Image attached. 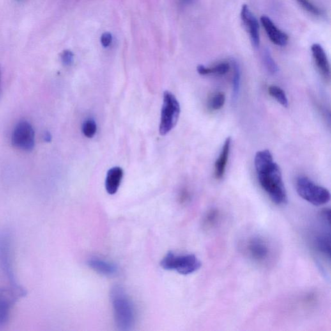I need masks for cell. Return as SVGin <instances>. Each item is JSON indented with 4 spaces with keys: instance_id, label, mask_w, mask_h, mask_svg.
<instances>
[{
    "instance_id": "obj_1",
    "label": "cell",
    "mask_w": 331,
    "mask_h": 331,
    "mask_svg": "<svg viewBox=\"0 0 331 331\" xmlns=\"http://www.w3.org/2000/svg\"><path fill=\"white\" fill-rule=\"evenodd\" d=\"M254 165L261 188L278 205H284L288 201L287 191L283 181L281 170L268 149L257 151Z\"/></svg>"
},
{
    "instance_id": "obj_2",
    "label": "cell",
    "mask_w": 331,
    "mask_h": 331,
    "mask_svg": "<svg viewBox=\"0 0 331 331\" xmlns=\"http://www.w3.org/2000/svg\"><path fill=\"white\" fill-rule=\"evenodd\" d=\"M110 298L117 327L121 330L132 329L135 324V312L132 300L125 289L118 285L113 287Z\"/></svg>"
},
{
    "instance_id": "obj_3",
    "label": "cell",
    "mask_w": 331,
    "mask_h": 331,
    "mask_svg": "<svg viewBox=\"0 0 331 331\" xmlns=\"http://www.w3.org/2000/svg\"><path fill=\"white\" fill-rule=\"evenodd\" d=\"M243 248L250 260L261 265H268L272 261L274 256L272 243L261 236L249 237L243 243Z\"/></svg>"
},
{
    "instance_id": "obj_4",
    "label": "cell",
    "mask_w": 331,
    "mask_h": 331,
    "mask_svg": "<svg viewBox=\"0 0 331 331\" xmlns=\"http://www.w3.org/2000/svg\"><path fill=\"white\" fill-rule=\"evenodd\" d=\"M296 188L302 199L313 205L322 206L330 201L329 191L323 186L316 185L307 177H298L296 181Z\"/></svg>"
},
{
    "instance_id": "obj_5",
    "label": "cell",
    "mask_w": 331,
    "mask_h": 331,
    "mask_svg": "<svg viewBox=\"0 0 331 331\" xmlns=\"http://www.w3.org/2000/svg\"><path fill=\"white\" fill-rule=\"evenodd\" d=\"M201 262L194 254L176 255L169 252L163 257L160 266L164 270H174L183 275L192 274L201 267Z\"/></svg>"
},
{
    "instance_id": "obj_6",
    "label": "cell",
    "mask_w": 331,
    "mask_h": 331,
    "mask_svg": "<svg viewBox=\"0 0 331 331\" xmlns=\"http://www.w3.org/2000/svg\"><path fill=\"white\" fill-rule=\"evenodd\" d=\"M180 112V104L176 96L169 91H165L163 96L159 126L160 135H167L175 127L178 123Z\"/></svg>"
},
{
    "instance_id": "obj_7",
    "label": "cell",
    "mask_w": 331,
    "mask_h": 331,
    "mask_svg": "<svg viewBox=\"0 0 331 331\" xmlns=\"http://www.w3.org/2000/svg\"><path fill=\"white\" fill-rule=\"evenodd\" d=\"M0 267L8 278L11 288L23 289L16 280L11 257V237L6 231L0 233Z\"/></svg>"
},
{
    "instance_id": "obj_8",
    "label": "cell",
    "mask_w": 331,
    "mask_h": 331,
    "mask_svg": "<svg viewBox=\"0 0 331 331\" xmlns=\"http://www.w3.org/2000/svg\"><path fill=\"white\" fill-rule=\"evenodd\" d=\"M35 135L31 124L27 121H21L16 125L11 135L14 147L21 150L31 151L35 145Z\"/></svg>"
},
{
    "instance_id": "obj_9",
    "label": "cell",
    "mask_w": 331,
    "mask_h": 331,
    "mask_svg": "<svg viewBox=\"0 0 331 331\" xmlns=\"http://www.w3.org/2000/svg\"><path fill=\"white\" fill-rule=\"evenodd\" d=\"M26 295L24 289H0V327L8 322L11 307L18 299Z\"/></svg>"
},
{
    "instance_id": "obj_10",
    "label": "cell",
    "mask_w": 331,
    "mask_h": 331,
    "mask_svg": "<svg viewBox=\"0 0 331 331\" xmlns=\"http://www.w3.org/2000/svg\"><path fill=\"white\" fill-rule=\"evenodd\" d=\"M241 18L246 29L249 33L253 46L256 48L258 47L260 43L258 21L253 15L247 5H243L241 8Z\"/></svg>"
},
{
    "instance_id": "obj_11",
    "label": "cell",
    "mask_w": 331,
    "mask_h": 331,
    "mask_svg": "<svg viewBox=\"0 0 331 331\" xmlns=\"http://www.w3.org/2000/svg\"><path fill=\"white\" fill-rule=\"evenodd\" d=\"M261 22L269 39L273 43L280 47L287 45L289 41L288 35L278 28L270 18L265 15L262 16Z\"/></svg>"
},
{
    "instance_id": "obj_12",
    "label": "cell",
    "mask_w": 331,
    "mask_h": 331,
    "mask_svg": "<svg viewBox=\"0 0 331 331\" xmlns=\"http://www.w3.org/2000/svg\"><path fill=\"white\" fill-rule=\"evenodd\" d=\"M312 57L319 73L326 80L329 81L330 68L327 54L322 46L319 43H314L311 46Z\"/></svg>"
},
{
    "instance_id": "obj_13",
    "label": "cell",
    "mask_w": 331,
    "mask_h": 331,
    "mask_svg": "<svg viewBox=\"0 0 331 331\" xmlns=\"http://www.w3.org/2000/svg\"><path fill=\"white\" fill-rule=\"evenodd\" d=\"M87 265L95 272L105 277H114L119 273V269L116 264L98 257L89 259Z\"/></svg>"
},
{
    "instance_id": "obj_14",
    "label": "cell",
    "mask_w": 331,
    "mask_h": 331,
    "mask_svg": "<svg viewBox=\"0 0 331 331\" xmlns=\"http://www.w3.org/2000/svg\"><path fill=\"white\" fill-rule=\"evenodd\" d=\"M124 171L121 167H116L108 170L105 181V187L108 194H116L123 180Z\"/></svg>"
},
{
    "instance_id": "obj_15",
    "label": "cell",
    "mask_w": 331,
    "mask_h": 331,
    "mask_svg": "<svg viewBox=\"0 0 331 331\" xmlns=\"http://www.w3.org/2000/svg\"><path fill=\"white\" fill-rule=\"evenodd\" d=\"M231 137H228L225 140L219 157L215 161V176L216 179H220L224 178L225 171H226L228 160H229L230 151H231Z\"/></svg>"
},
{
    "instance_id": "obj_16",
    "label": "cell",
    "mask_w": 331,
    "mask_h": 331,
    "mask_svg": "<svg viewBox=\"0 0 331 331\" xmlns=\"http://www.w3.org/2000/svg\"><path fill=\"white\" fill-rule=\"evenodd\" d=\"M231 69V65L229 62H222L216 64L213 67H206L203 65L197 66V70L199 75H225L229 72Z\"/></svg>"
},
{
    "instance_id": "obj_17",
    "label": "cell",
    "mask_w": 331,
    "mask_h": 331,
    "mask_svg": "<svg viewBox=\"0 0 331 331\" xmlns=\"http://www.w3.org/2000/svg\"><path fill=\"white\" fill-rule=\"evenodd\" d=\"M314 243L317 251L329 259L330 256V232H323V233L318 234L315 238Z\"/></svg>"
},
{
    "instance_id": "obj_18",
    "label": "cell",
    "mask_w": 331,
    "mask_h": 331,
    "mask_svg": "<svg viewBox=\"0 0 331 331\" xmlns=\"http://www.w3.org/2000/svg\"><path fill=\"white\" fill-rule=\"evenodd\" d=\"M231 64L234 70L233 80H232V100L234 102H236L240 94L241 71L240 65L235 60H232Z\"/></svg>"
},
{
    "instance_id": "obj_19",
    "label": "cell",
    "mask_w": 331,
    "mask_h": 331,
    "mask_svg": "<svg viewBox=\"0 0 331 331\" xmlns=\"http://www.w3.org/2000/svg\"><path fill=\"white\" fill-rule=\"evenodd\" d=\"M268 93L274 98L280 104L284 107H288L289 101L286 93L282 88L277 86H271L268 87Z\"/></svg>"
},
{
    "instance_id": "obj_20",
    "label": "cell",
    "mask_w": 331,
    "mask_h": 331,
    "mask_svg": "<svg viewBox=\"0 0 331 331\" xmlns=\"http://www.w3.org/2000/svg\"><path fill=\"white\" fill-rule=\"evenodd\" d=\"M296 1L305 11L315 16V17H321L323 15V11L314 3H312L310 0H296Z\"/></svg>"
},
{
    "instance_id": "obj_21",
    "label": "cell",
    "mask_w": 331,
    "mask_h": 331,
    "mask_svg": "<svg viewBox=\"0 0 331 331\" xmlns=\"http://www.w3.org/2000/svg\"><path fill=\"white\" fill-rule=\"evenodd\" d=\"M82 133L87 138H93L96 134L97 130V126L95 120L93 119H88L84 122L82 124Z\"/></svg>"
},
{
    "instance_id": "obj_22",
    "label": "cell",
    "mask_w": 331,
    "mask_h": 331,
    "mask_svg": "<svg viewBox=\"0 0 331 331\" xmlns=\"http://www.w3.org/2000/svg\"><path fill=\"white\" fill-rule=\"evenodd\" d=\"M263 61L266 68L270 74L275 75L279 71L277 64L275 63L274 60L273 59L270 50L266 49L263 53Z\"/></svg>"
},
{
    "instance_id": "obj_23",
    "label": "cell",
    "mask_w": 331,
    "mask_h": 331,
    "mask_svg": "<svg viewBox=\"0 0 331 331\" xmlns=\"http://www.w3.org/2000/svg\"><path fill=\"white\" fill-rule=\"evenodd\" d=\"M219 219V211L212 209L206 213L204 219V226L206 229H211L217 225Z\"/></svg>"
},
{
    "instance_id": "obj_24",
    "label": "cell",
    "mask_w": 331,
    "mask_h": 331,
    "mask_svg": "<svg viewBox=\"0 0 331 331\" xmlns=\"http://www.w3.org/2000/svg\"><path fill=\"white\" fill-rule=\"evenodd\" d=\"M225 100H226V98H225V94L222 92H219V93H215L211 98L209 105H210L211 109L217 111V110H219L224 107Z\"/></svg>"
},
{
    "instance_id": "obj_25",
    "label": "cell",
    "mask_w": 331,
    "mask_h": 331,
    "mask_svg": "<svg viewBox=\"0 0 331 331\" xmlns=\"http://www.w3.org/2000/svg\"><path fill=\"white\" fill-rule=\"evenodd\" d=\"M61 61L64 66L72 65L73 61H74V54L70 50H64L61 54Z\"/></svg>"
},
{
    "instance_id": "obj_26",
    "label": "cell",
    "mask_w": 331,
    "mask_h": 331,
    "mask_svg": "<svg viewBox=\"0 0 331 331\" xmlns=\"http://www.w3.org/2000/svg\"><path fill=\"white\" fill-rule=\"evenodd\" d=\"M113 41L112 34L109 32H105L102 34L100 38L101 44L104 48L109 47L112 44Z\"/></svg>"
},
{
    "instance_id": "obj_27",
    "label": "cell",
    "mask_w": 331,
    "mask_h": 331,
    "mask_svg": "<svg viewBox=\"0 0 331 331\" xmlns=\"http://www.w3.org/2000/svg\"><path fill=\"white\" fill-rule=\"evenodd\" d=\"M43 139L47 142H50L52 140L51 134L49 132H45L43 134Z\"/></svg>"
},
{
    "instance_id": "obj_28",
    "label": "cell",
    "mask_w": 331,
    "mask_h": 331,
    "mask_svg": "<svg viewBox=\"0 0 331 331\" xmlns=\"http://www.w3.org/2000/svg\"><path fill=\"white\" fill-rule=\"evenodd\" d=\"M184 3L185 4H192L195 1V0H182Z\"/></svg>"
}]
</instances>
